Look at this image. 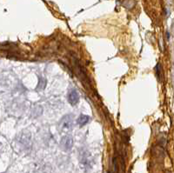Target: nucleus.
Listing matches in <instances>:
<instances>
[{"instance_id": "1", "label": "nucleus", "mask_w": 174, "mask_h": 173, "mask_svg": "<svg viewBox=\"0 0 174 173\" xmlns=\"http://www.w3.org/2000/svg\"><path fill=\"white\" fill-rule=\"evenodd\" d=\"M72 66H73L72 68L74 69L77 77L85 85H90L91 84V81H90L89 76H88L87 71L84 69V67L80 64V62L78 61V59L75 58V57H73V58H72Z\"/></svg>"}, {"instance_id": "2", "label": "nucleus", "mask_w": 174, "mask_h": 173, "mask_svg": "<svg viewBox=\"0 0 174 173\" xmlns=\"http://www.w3.org/2000/svg\"><path fill=\"white\" fill-rule=\"evenodd\" d=\"M73 127V117L72 114L64 115L58 123V129L62 132H69Z\"/></svg>"}, {"instance_id": "3", "label": "nucleus", "mask_w": 174, "mask_h": 173, "mask_svg": "<svg viewBox=\"0 0 174 173\" xmlns=\"http://www.w3.org/2000/svg\"><path fill=\"white\" fill-rule=\"evenodd\" d=\"M61 146L65 151H70L73 146V139L70 135H65L61 139Z\"/></svg>"}, {"instance_id": "4", "label": "nucleus", "mask_w": 174, "mask_h": 173, "mask_svg": "<svg viewBox=\"0 0 174 173\" xmlns=\"http://www.w3.org/2000/svg\"><path fill=\"white\" fill-rule=\"evenodd\" d=\"M68 102L72 106H75L77 105V104L79 103V99H80V96H79V93L77 92V91L72 89L68 93Z\"/></svg>"}, {"instance_id": "5", "label": "nucleus", "mask_w": 174, "mask_h": 173, "mask_svg": "<svg viewBox=\"0 0 174 173\" xmlns=\"http://www.w3.org/2000/svg\"><path fill=\"white\" fill-rule=\"evenodd\" d=\"M90 117L88 115H84V114H81L77 117V124L80 126V127H83L84 125H86L89 121H90Z\"/></svg>"}, {"instance_id": "6", "label": "nucleus", "mask_w": 174, "mask_h": 173, "mask_svg": "<svg viewBox=\"0 0 174 173\" xmlns=\"http://www.w3.org/2000/svg\"><path fill=\"white\" fill-rule=\"evenodd\" d=\"M46 84H47V81H46L45 78H44V77H39V83H38V85H37L36 91L40 92V91L44 90V88L46 87Z\"/></svg>"}, {"instance_id": "7", "label": "nucleus", "mask_w": 174, "mask_h": 173, "mask_svg": "<svg viewBox=\"0 0 174 173\" xmlns=\"http://www.w3.org/2000/svg\"><path fill=\"white\" fill-rule=\"evenodd\" d=\"M81 160L82 163L84 164V165H89L90 164V157H89V154L86 152H84L81 154Z\"/></svg>"}, {"instance_id": "8", "label": "nucleus", "mask_w": 174, "mask_h": 173, "mask_svg": "<svg viewBox=\"0 0 174 173\" xmlns=\"http://www.w3.org/2000/svg\"><path fill=\"white\" fill-rule=\"evenodd\" d=\"M156 75H157V77L158 79L161 82L162 81V76H163V71H162V67H161V64L158 63L157 65H156Z\"/></svg>"}]
</instances>
